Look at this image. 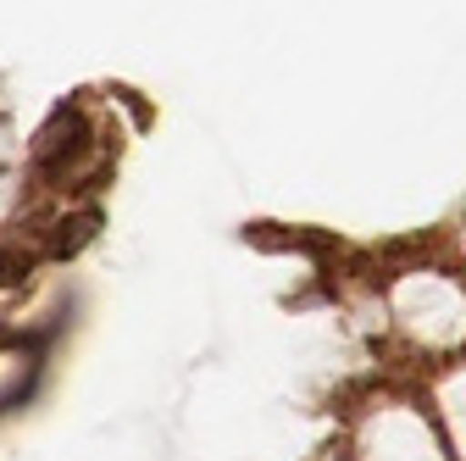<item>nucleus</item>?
Listing matches in <instances>:
<instances>
[{
    "label": "nucleus",
    "instance_id": "nucleus-2",
    "mask_svg": "<svg viewBox=\"0 0 466 461\" xmlns=\"http://www.w3.org/2000/svg\"><path fill=\"white\" fill-rule=\"evenodd\" d=\"M95 228H100V211L89 206V211H78V217H67L62 228H56V245H50V251H56V256H73V251H84Z\"/></svg>",
    "mask_w": 466,
    "mask_h": 461
},
{
    "label": "nucleus",
    "instance_id": "nucleus-3",
    "mask_svg": "<svg viewBox=\"0 0 466 461\" xmlns=\"http://www.w3.org/2000/svg\"><path fill=\"white\" fill-rule=\"evenodd\" d=\"M28 278V256L23 251H0V283H17Z\"/></svg>",
    "mask_w": 466,
    "mask_h": 461
},
{
    "label": "nucleus",
    "instance_id": "nucleus-1",
    "mask_svg": "<svg viewBox=\"0 0 466 461\" xmlns=\"http://www.w3.org/2000/svg\"><path fill=\"white\" fill-rule=\"evenodd\" d=\"M84 118H78V111L73 106H56V118L39 128V139H34V161L50 172L56 161H73V150H84Z\"/></svg>",
    "mask_w": 466,
    "mask_h": 461
}]
</instances>
